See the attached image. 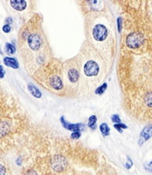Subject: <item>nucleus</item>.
I'll list each match as a JSON object with an SVG mask.
<instances>
[{"label": "nucleus", "instance_id": "f257e3e1", "mask_svg": "<svg viewBox=\"0 0 152 175\" xmlns=\"http://www.w3.org/2000/svg\"><path fill=\"white\" fill-rule=\"evenodd\" d=\"M42 24V16L35 14L20 28L18 35L20 57L27 73L31 77L53 58Z\"/></svg>", "mask_w": 152, "mask_h": 175}, {"label": "nucleus", "instance_id": "f03ea898", "mask_svg": "<svg viewBox=\"0 0 152 175\" xmlns=\"http://www.w3.org/2000/svg\"><path fill=\"white\" fill-rule=\"evenodd\" d=\"M86 41L89 42L110 66L115 56L116 42L113 19L107 11L86 15Z\"/></svg>", "mask_w": 152, "mask_h": 175}, {"label": "nucleus", "instance_id": "7ed1b4c3", "mask_svg": "<svg viewBox=\"0 0 152 175\" xmlns=\"http://www.w3.org/2000/svg\"><path fill=\"white\" fill-rule=\"evenodd\" d=\"M77 58L80 70V96L89 97L106 78L109 65L87 41L82 43Z\"/></svg>", "mask_w": 152, "mask_h": 175}, {"label": "nucleus", "instance_id": "20e7f679", "mask_svg": "<svg viewBox=\"0 0 152 175\" xmlns=\"http://www.w3.org/2000/svg\"><path fill=\"white\" fill-rule=\"evenodd\" d=\"M125 110L138 121L152 124V84L131 89L125 98Z\"/></svg>", "mask_w": 152, "mask_h": 175}, {"label": "nucleus", "instance_id": "39448f33", "mask_svg": "<svg viewBox=\"0 0 152 175\" xmlns=\"http://www.w3.org/2000/svg\"><path fill=\"white\" fill-rule=\"evenodd\" d=\"M62 69L63 63L53 57L49 63L38 69L32 78L51 93L66 97Z\"/></svg>", "mask_w": 152, "mask_h": 175}, {"label": "nucleus", "instance_id": "423d86ee", "mask_svg": "<svg viewBox=\"0 0 152 175\" xmlns=\"http://www.w3.org/2000/svg\"><path fill=\"white\" fill-rule=\"evenodd\" d=\"M63 81L67 98L80 96V70L77 56L63 62Z\"/></svg>", "mask_w": 152, "mask_h": 175}, {"label": "nucleus", "instance_id": "0eeeda50", "mask_svg": "<svg viewBox=\"0 0 152 175\" xmlns=\"http://www.w3.org/2000/svg\"><path fill=\"white\" fill-rule=\"evenodd\" d=\"M9 9L17 16L20 18H25L31 11L32 1H26V0H9L5 2Z\"/></svg>", "mask_w": 152, "mask_h": 175}, {"label": "nucleus", "instance_id": "6e6552de", "mask_svg": "<svg viewBox=\"0 0 152 175\" xmlns=\"http://www.w3.org/2000/svg\"><path fill=\"white\" fill-rule=\"evenodd\" d=\"M147 42V38L143 33L140 31H135L131 32L126 35L125 37V46L127 49L132 50L134 52L139 51L141 49H144L146 44Z\"/></svg>", "mask_w": 152, "mask_h": 175}, {"label": "nucleus", "instance_id": "1a4fd4ad", "mask_svg": "<svg viewBox=\"0 0 152 175\" xmlns=\"http://www.w3.org/2000/svg\"><path fill=\"white\" fill-rule=\"evenodd\" d=\"M82 9L85 13L90 14V13H100V12H105L108 10L107 5L104 1H84L82 2Z\"/></svg>", "mask_w": 152, "mask_h": 175}, {"label": "nucleus", "instance_id": "9d476101", "mask_svg": "<svg viewBox=\"0 0 152 175\" xmlns=\"http://www.w3.org/2000/svg\"><path fill=\"white\" fill-rule=\"evenodd\" d=\"M60 122L63 126L64 128H66L67 130H69L71 132H80L81 129H83V125L78 123V124H71L69 122H67L66 119H65V116L62 115L61 117H60Z\"/></svg>", "mask_w": 152, "mask_h": 175}, {"label": "nucleus", "instance_id": "9b49d317", "mask_svg": "<svg viewBox=\"0 0 152 175\" xmlns=\"http://www.w3.org/2000/svg\"><path fill=\"white\" fill-rule=\"evenodd\" d=\"M152 137V124H148L146 126L143 130L140 133L139 136V140H138V145L142 146L146 141H147L150 137Z\"/></svg>", "mask_w": 152, "mask_h": 175}, {"label": "nucleus", "instance_id": "f8f14e48", "mask_svg": "<svg viewBox=\"0 0 152 175\" xmlns=\"http://www.w3.org/2000/svg\"><path fill=\"white\" fill-rule=\"evenodd\" d=\"M53 168L56 170V171H61L63 170L66 166H67V160L63 156H56L53 159Z\"/></svg>", "mask_w": 152, "mask_h": 175}, {"label": "nucleus", "instance_id": "ddd939ff", "mask_svg": "<svg viewBox=\"0 0 152 175\" xmlns=\"http://www.w3.org/2000/svg\"><path fill=\"white\" fill-rule=\"evenodd\" d=\"M3 63L9 67H11V68H14V69H18L20 67V65H19V62L16 58H13V57H9V56H6L3 58Z\"/></svg>", "mask_w": 152, "mask_h": 175}, {"label": "nucleus", "instance_id": "4468645a", "mask_svg": "<svg viewBox=\"0 0 152 175\" xmlns=\"http://www.w3.org/2000/svg\"><path fill=\"white\" fill-rule=\"evenodd\" d=\"M28 90L30 91V93L33 97H35L37 99H41L42 98V92L37 89V87L33 86L32 84H28Z\"/></svg>", "mask_w": 152, "mask_h": 175}, {"label": "nucleus", "instance_id": "2eb2a0df", "mask_svg": "<svg viewBox=\"0 0 152 175\" xmlns=\"http://www.w3.org/2000/svg\"><path fill=\"white\" fill-rule=\"evenodd\" d=\"M100 133L101 135L103 136V137H109L110 136V127L108 126V125L106 123H103L100 126Z\"/></svg>", "mask_w": 152, "mask_h": 175}, {"label": "nucleus", "instance_id": "dca6fc26", "mask_svg": "<svg viewBox=\"0 0 152 175\" xmlns=\"http://www.w3.org/2000/svg\"><path fill=\"white\" fill-rule=\"evenodd\" d=\"M88 126L91 130H96V128H97V117H96V115H90L89 116Z\"/></svg>", "mask_w": 152, "mask_h": 175}, {"label": "nucleus", "instance_id": "f3484780", "mask_svg": "<svg viewBox=\"0 0 152 175\" xmlns=\"http://www.w3.org/2000/svg\"><path fill=\"white\" fill-rule=\"evenodd\" d=\"M106 89H107V83H103L101 84L100 87H98L97 88V89L95 90V94L96 95H101V94H103L104 92H105V90H106Z\"/></svg>", "mask_w": 152, "mask_h": 175}, {"label": "nucleus", "instance_id": "a211bd4d", "mask_svg": "<svg viewBox=\"0 0 152 175\" xmlns=\"http://www.w3.org/2000/svg\"><path fill=\"white\" fill-rule=\"evenodd\" d=\"M6 52L9 53V54H14L15 52H16V47L13 43H9V42H7L6 43Z\"/></svg>", "mask_w": 152, "mask_h": 175}, {"label": "nucleus", "instance_id": "6ab92c4d", "mask_svg": "<svg viewBox=\"0 0 152 175\" xmlns=\"http://www.w3.org/2000/svg\"><path fill=\"white\" fill-rule=\"evenodd\" d=\"M114 127L119 132V133H123V129H126L127 128V126H125V124H116V125H114Z\"/></svg>", "mask_w": 152, "mask_h": 175}, {"label": "nucleus", "instance_id": "aec40b11", "mask_svg": "<svg viewBox=\"0 0 152 175\" xmlns=\"http://www.w3.org/2000/svg\"><path fill=\"white\" fill-rule=\"evenodd\" d=\"M111 120L113 123H114V125L116 124H121L122 123V120L120 118V116L118 114H113L112 115V117H111Z\"/></svg>", "mask_w": 152, "mask_h": 175}, {"label": "nucleus", "instance_id": "412c9836", "mask_svg": "<svg viewBox=\"0 0 152 175\" xmlns=\"http://www.w3.org/2000/svg\"><path fill=\"white\" fill-rule=\"evenodd\" d=\"M2 31H3L5 33H9V32H10V31H11V27H10V25H9V24H5V25L2 27Z\"/></svg>", "mask_w": 152, "mask_h": 175}, {"label": "nucleus", "instance_id": "4be33fe9", "mask_svg": "<svg viewBox=\"0 0 152 175\" xmlns=\"http://www.w3.org/2000/svg\"><path fill=\"white\" fill-rule=\"evenodd\" d=\"M145 169L149 171V172H152V160L150 162H148L147 164H145Z\"/></svg>", "mask_w": 152, "mask_h": 175}, {"label": "nucleus", "instance_id": "5701e85b", "mask_svg": "<svg viewBox=\"0 0 152 175\" xmlns=\"http://www.w3.org/2000/svg\"><path fill=\"white\" fill-rule=\"evenodd\" d=\"M80 137H81L80 132H74V133H72V135H71V138H73V139H78V138H79Z\"/></svg>", "mask_w": 152, "mask_h": 175}, {"label": "nucleus", "instance_id": "b1692460", "mask_svg": "<svg viewBox=\"0 0 152 175\" xmlns=\"http://www.w3.org/2000/svg\"><path fill=\"white\" fill-rule=\"evenodd\" d=\"M125 167H126L127 169H130L131 167H133V161L131 160V159H130L129 157H127V162H126V164H125Z\"/></svg>", "mask_w": 152, "mask_h": 175}, {"label": "nucleus", "instance_id": "393cba45", "mask_svg": "<svg viewBox=\"0 0 152 175\" xmlns=\"http://www.w3.org/2000/svg\"><path fill=\"white\" fill-rule=\"evenodd\" d=\"M122 22H123L122 18H119V19L117 20V23H118V28H119V31H120V32H121V31H122Z\"/></svg>", "mask_w": 152, "mask_h": 175}, {"label": "nucleus", "instance_id": "a878e982", "mask_svg": "<svg viewBox=\"0 0 152 175\" xmlns=\"http://www.w3.org/2000/svg\"><path fill=\"white\" fill-rule=\"evenodd\" d=\"M25 175H37V172L34 170H29Z\"/></svg>", "mask_w": 152, "mask_h": 175}, {"label": "nucleus", "instance_id": "bb28decb", "mask_svg": "<svg viewBox=\"0 0 152 175\" xmlns=\"http://www.w3.org/2000/svg\"><path fill=\"white\" fill-rule=\"evenodd\" d=\"M4 75H5V70H4L3 66H1V78H4Z\"/></svg>", "mask_w": 152, "mask_h": 175}]
</instances>
